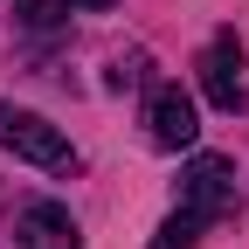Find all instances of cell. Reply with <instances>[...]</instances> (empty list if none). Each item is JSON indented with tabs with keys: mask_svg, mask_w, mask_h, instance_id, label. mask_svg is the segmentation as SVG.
Listing matches in <instances>:
<instances>
[{
	"mask_svg": "<svg viewBox=\"0 0 249 249\" xmlns=\"http://www.w3.org/2000/svg\"><path fill=\"white\" fill-rule=\"evenodd\" d=\"M70 7H83V14H111L118 0H70Z\"/></svg>",
	"mask_w": 249,
	"mask_h": 249,
	"instance_id": "ba28073f",
	"label": "cell"
},
{
	"mask_svg": "<svg viewBox=\"0 0 249 249\" xmlns=\"http://www.w3.org/2000/svg\"><path fill=\"white\" fill-rule=\"evenodd\" d=\"M0 145L14 152V160H28V166L76 173V145L62 139V132H55L42 111H14V104H0Z\"/></svg>",
	"mask_w": 249,
	"mask_h": 249,
	"instance_id": "6da1fadb",
	"label": "cell"
},
{
	"mask_svg": "<svg viewBox=\"0 0 249 249\" xmlns=\"http://www.w3.org/2000/svg\"><path fill=\"white\" fill-rule=\"evenodd\" d=\"M201 90L214 111H242V42L235 35H214L201 49Z\"/></svg>",
	"mask_w": 249,
	"mask_h": 249,
	"instance_id": "277c9868",
	"label": "cell"
},
{
	"mask_svg": "<svg viewBox=\"0 0 249 249\" xmlns=\"http://www.w3.org/2000/svg\"><path fill=\"white\" fill-rule=\"evenodd\" d=\"M145 132H152V145H166V152H187V145L201 139L194 97H187V90H173V83H160V90H152V104H145Z\"/></svg>",
	"mask_w": 249,
	"mask_h": 249,
	"instance_id": "3957f363",
	"label": "cell"
},
{
	"mask_svg": "<svg viewBox=\"0 0 249 249\" xmlns=\"http://www.w3.org/2000/svg\"><path fill=\"white\" fill-rule=\"evenodd\" d=\"M180 208H194L201 222H229V214L242 208V187H235V166L222 160V152H201V160H187L180 173Z\"/></svg>",
	"mask_w": 249,
	"mask_h": 249,
	"instance_id": "7a4b0ae2",
	"label": "cell"
},
{
	"mask_svg": "<svg viewBox=\"0 0 249 249\" xmlns=\"http://www.w3.org/2000/svg\"><path fill=\"white\" fill-rule=\"evenodd\" d=\"M14 14H21L28 28H55L62 14H70V0H14Z\"/></svg>",
	"mask_w": 249,
	"mask_h": 249,
	"instance_id": "52a82bcc",
	"label": "cell"
},
{
	"mask_svg": "<svg viewBox=\"0 0 249 249\" xmlns=\"http://www.w3.org/2000/svg\"><path fill=\"white\" fill-rule=\"evenodd\" d=\"M201 229H208V222H201L194 208H173L166 222H160V235H152V249H194V242H201Z\"/></svg>",
	"mask_w": 249,
	"mask_h": 249,
	"instance_id": "8992f818",
	"label": "cell"
},
{
	"mask_svg": "<svg viewBox=\"0 0 249 249\" xmlns=\"http://www.w3.org/2000/svg\"><path fill=\"white\" fill-rule=\"evenodd\" d=\"M14 235H21V249H83V235H76V222H70L62 201H28Z\"/></svg>",
	"mask_w": 249,
	"mask_h": 249,
	"instance_id": "5b68a950",
	"label": "cell"
}]
</instances>
